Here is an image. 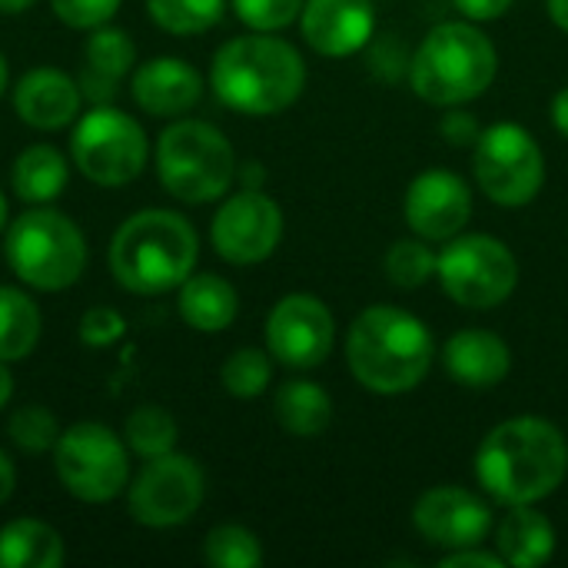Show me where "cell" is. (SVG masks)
Here are the masks:
<instances>
[{"label": "cell", "mask_w": 568, "mask_h": 568, "mask_svg": "<svg viewBox=\"0 0 568 568\" xmlns=\"http://www.w3.org/2000/svg\"><path fill=\"white\" fill-rule=\"evenodd\" d=\"M568 476V443L549 419L499 423L476 453V479L499 506H536Z\"/></svg>", "instance_id": "6da1fadb"}, {"label": "cell", "mask_w": 568, "mask_h": 568, "mask_svg": "<svg viewBox=\"0 0 568 568\" xmlns=\"http://www.w3.org/2000/svg\"><path fill=\"white\" fill-rule=\"evenodd\" d=\"M210 87L236 113L273 116L293 106L306 87V63L300 50L280 37L253 30L226 40L210 67Z\"/></svg>", "instance_id": "7a4b0ae2"}, {"label": "cell", "mask_w": 568, "mask_h": 568, "mask_svg": "<svg viewBox=\"0 0 568 568\" xmlns=\"http://www.w3.org/2000/svg\"><path fill=\"white\" fill-rule=\"evenodd\" d=\"M433 336L426 323L396 306L363 310L346 336V363L356 383L379 396L416 389L433 369Z\"/></svg>", "instance_id": "3957f363"}, {"label": "cell", "mask_w": 568, "mask_h": 568, "mask_svg": "<svg viewBox=\"0 0 568 568\" xmlns=\"http://www.w3.org/2000/svg\"><path fill=\"white\" fill-rule=\"evenodd\" d=\"M200 240L193 223L173 210H140L120 223L110 240V273L136 296L180 290L193 273Z\"/></svg>", "instance_id": "277c9868"}, {"label": "cell", "mask_w": 568, "mask_h": 568, "mask_svg": "<svg viewBox=\"0 0 568 568\" xmlns=\"http://www.w3.org/2000/svg\"><path fill=\"white\" fill-rule=\"evenodd\" d=\"M496 47L493 40L463 20L439 23L419 43L409 80L413 90L433 106H463L483 97L496 80Z\"/></svg>", "instance_id": "5b68a950"}, {"label": "cell", "mask_w": 568, "mask_h": 568, "mask_svg": "<svg viewBox=\"0 0 568 568\" xmlns=\"http://www.w3.org/2000/svg\"><path fill=\"white\" fill-rule=\"evenodd\" d=\"M3 253L13 276L40 293L70 290L87 270V240L80 226L50 203L30 206L7 223Z\"/></svg>", "instance_id": "8992f818"}, {"label": "cell", "mask_w": 568, "mask_h": 568, "mask_svg": "<svg viewBox=\"0 0 568 568\" xmlns=\"http://www.w3.org/2000/svg\"><path fill=\"white\" fill-rule=\"evenodd\" d=\"M156 173L180 203L223 200L236 180V153L223 130L203 120H176L156 140Z\"/></svg>", "instance_id": "52a82bcc"}, {"label": "cell", "mask_w": 568, "mask_h": 568, "mask_svg": "<svg viewBox=\"0 0 568 568\" xmlns=\"http://www.w3.org/2000/svg\"><path fill=\"white\" fill-rule=\"evenodd\" d=\"M70 156L90 183L126 186L146 170L150 140L130 113L93 103L70 133Z\"/></svg>", "instance_id": "ba28073f"}, {"label": "cell", "mask_w": 568, "mask_h": 568, "mask_svg": "<svg viewBox=\"0 0 568 568\" xmlns=\"http://www.w3.org/2000/svg\"><path fill=\"white\" fill-rule=\"evenodd\" d=\"M126 439L103 423H73L53 446V469L63 489L90 506L113 503L130 483Z\"/></svg>", "instance_id": "9c48e42d"}, {"label": "cell", "mask_w": 568, "mask_h": 568, "mask_svg": "<svg viewBox=\"0 0 568 568\" xmlns=\"http://www.w3.org/2000/svg\"><path fill=\"white\" fill-rule=\"evenodd\" d=\"M446 296L466 310L503 306L519 286V260L489 233H459L436 260Z\"/></svg>", "instance_id": "30bf717a"}, {"label": "cell", "mask_w": 568, "mask_h": 568, "mask_svg": "<svg viewBox=\"0 0 568 568\" xmlns=\"http://www.w3.org/2000/svg\"><path fill=\"white\" fill-rule=\"evenodd\" d=\"M476 180L499 206H526L546 183V156L519 123H493L476 140Z\"/></svg>", "instance_id": "8fae6325"}, {"label": "cell", "mask_w": 568, "mask_h": 568, "mask_svg": "<svg viewBox=\"0 0 568 568\" xmlns=\"http://www.w3.org/2000/svg\"><path fill=\"white\" fill-rule=\"evenodd\" d=\"M206 496V476L193 456L166 453L146 459L140 476L130 483V516L146 529H173L196 516Z\"/></svg>", "instance_id": "7c38bea8"}, {"label": "cell", "mask_w": 568, "mask_h": 568, "mask_svg": "<svg viewBox=\"0 0 568 568\" xmlns=\"http://www.w3.org/2000/svg\"><path fill=\"white\" fill-rule=\"evenodd\" d=\"M213 250L233 266H256L270 260L283 240V210L263 190H240L226 196L210 226Z\"/></svg>", "instance_id": "4fadbf2b"}, {"label": "cell", "mask_w": 568, "mask_h": 568, "mask_svg": "<svg viewBox=\"0 0 568 568\" xmlns=\"http://www.w3.org/2000/svg\"><path fill=\"white\" fill-rule=\"evenodd\" d=\"M333 339V313L313 293H290L266 316V349L290 369H313L326 363Z\"/></svg>", "instance_id": "5bb4252c"}, {"label": "cell", "mask_w": 568, "mask_h": 568, "mask_svg": "<svg viewBox=\"0 0 568 568\" xmlns=\"http://www.w3.org/2000/svg\"><path fill=\"white\" fill-rule=\"evenodd\" d=\"M409 230L426 243H449L473 216V193L453 170H423L403 200Z\"/></svg>", "instance_id": "9a60e30c"}, {"label": "cell", "mask_w": 568, "mask_h": 568, "mask_svg": "<svg viewBox=\"0 0 568 568\" xmlns=\"http://www.w3.org/2000/svg\"><path fill=\"white\" fill-rule=\"evenodd\" d=\"M413 526L429 546L456 552V549L479 546L489 536L493 513L469 489L436 486V489L419 496V503L413 509Z\"/></svg>", "instance_id": "2e32d148"}, {"label": "cell", "mask_w": 568, "mask_h": 568, "mask_svg": "<svg viewBox=\"0 0 568 568\" xmlns=\"http://www.w3.org/2000/svg\"><path fill=\"white\" fill-rule=\"evenodd\" d=\"M300 27L316 53L353 57L376 30V7L373 0H306Z\"/></svg>", "instance_id": "e0dca14e"}, {"label": "cell", "mask_w": 568, "mask_h": 568, "mask_svg": "<svg viewBox=\"0 0 568 568\" xmlns=\"http://www.w3.org/2000/svg\"><path fill=\"white\" fill-rule=\"evenodd\" d=\"M80 80L57 67H33L13 83V110L33 130H63L80 116Z\"/></svg>", "instance_id": "ac0fdd59"}, {"label": "cell", "mask_w": 568, "mask_h": 568, "mask_svg": "<svg viewBox=\"0 0 568 568\" xmlns=\"http://www.w3.org/2000/svg\"><path fill=\"white\" fill-rule=\"evenodd\" d=\"M130 93L150 116H183L203 97V77L180 57H153L133 70Z\"/></svg>", "instance_id": "d6986e66"}, {"label": "cell", "mask_w": 568, "mask_h": 568, "mask_svg": "<svg viewBox=\"0 0 568 568\" xmlns=\"http://www.w3.org/2000/svg\"><path fill=\"white\" fill-rule=\"evenodd\" d=\"M446 373L469 389H493L513 369L509 343L489 329H463L443 349Z\"/></svg>", "instance_id": "ffe728a7"}, {"label": "cell", "mask_w": 568, "mask_h": 568, "mask_svg": "<svg viewBox=\"0 0 568 568\" xmlns=\"http://www.w3.org/2000/svg\"><path fill=\"white\" fill-rule=\"evenodd\" d=\"M87 67L80 73V93L90 103H110L120 90V80L133 70L136 47L120 27H97L87 37Z\"/></svg>", "instance_id": "44dd1931"}, {"label": "cell", "mask_w": 568, "mask_h": 568, "mask_svg": "<svg viewBox=\"0 0 568 568\" xmlns=\"http://www.w3.org/2000/svg\"><path fill=\"white\" fill-rule=\"evenodd\" d=\"M176 310L190 329L223 333L240 313V296H236L233 283L216 273H190L180 283Z\"/></svg>", "instance_id": "7402d4cb"}, {"label": "cell", "mask_w": 568, "mask_h": 568, "mask_svg": "<svg viewBox=\"0 0 568 568\" xmlns=\"http://www.w3.org/2000/svg\"><path fill=\"white\" fill-rule=\"evenodd\" d=\"M496 549L506 566L539 568L556 552V529L539 509L513 506L509 516L496 529Z\"/></svg>", "instance_id": "603a6c76"}, {"label": "cell", "mask_w": 568, "mask_h": 568, "mask_svg": "<svg viewBox=\"0 0 568 568\" xmlns=\"http://www.w3.org/2000/svg\"><path fill=\"white\" fill-rule=\"evenodd\" d=\"M67 180H70V166H67L63 153L50 143H33V146L20 150L13 160V170H10L13 193L30 206L53 203L67 190Z\"/></svg>", "instance_id": "cb8c5ba5"}, {"label": "cell", "mask_w": 568, "mask_h": 568, "mask_svg": "<svg viewBox=\"0 0 568 568\" xmlns=\"http://www.w3.org/2000/svg\"><path fill=\"white\" fill-rule=\"evenodd\" d=\"M273 416L290 436L313 439L326 433V426L333 423V399L323 386L310 379H290L276 389Z\"/></svg>", "instance_id": "d4e9b609"}, {"label": "cell", "mask_w": 568, "mask_h": 568, "mask_svg": "<svg viewBox=\"0 0 568 568\" xmlns=\"http://www.w3.org/2000/svg\"><path fill=\"white\" fill-rule=\"evenodd\" d=\"M63 539L40 519H13L0 529V568H60Z\"/></svg>", "instance_id": "484cf974"}, {"label": "cell", "mask_w": 568, "mask_h": 568, "mask_svg": "<svg viewBox=\"0 0 568 568\" xmlns=\"http://www.w3.org/2000/svg\"><path fill=\"white\" fill-rule=\"evenodd\" d=\"M40 326L43 320L37 303L17 286H0V359H27L40 343Z\"/></svg>", "instance_id": "4316f807"}, {"label": "cell", "mask_w": 568, "mask_h": 568, "mask_svg": "<svg viewBox=\"0 0 568 568\" xmlns=\"http://www.w3.org/2000/svg\"><path fill=\"white\" fill-rule=\"evenodd\" d=\"M176 436H180L176 419L163 406H150V403L136 406L123 423V439L140 459H156L173 453Z\"/></svg>", "instance_id": "83f0119b"}, {"label": "cell", "mask_w": 568, "mask_h": 568, "mask_svg": "<svg viewBox=\"0 0 568 568\" xmlns=\"http://www.w3.org/2000/svg\"><path fill=\"white\" fill-rule=\"evenodd\" d=\"M226 0H146L150 20L176 37L206 33L223 20Z\"/></svg>", "instance_id": "f1b7e54d"}, {"label": "cell", "mask_w": 568, "mask_h": 568, "mask_svg": "<svg viewBox=\"0 0 568 568\" xmlns=\"http://www.w3.org/2000/svg\"><path fill=\"white\" fill-rule=\"evenodd\" d=\"M270 379H273L270 349L263 353V349L243 346V349H236V353L223 363V369H220L223 389H226L230 396H236V399H256V396H263L266 386H270Z\"/></svg>", "instance_id": "f546056e"}, {"label": "cell", "mask_w": 568, "mask_h": 568, "mask_svg": "<svg viewBox=\"0 0 568 568\" xmlns=\"http://www.w3.org/2000/svg\"><path fill=\"white\" fill-rule=\"evenodd\" d=\"M203 559L213 568H256L263 562V546L243 526H216L203 539Z\"/></svg>", "instance_id": "4dcf8cb0"}, {"label": "cell", "mask_w": 568, "mask_h": 568, "mask_svg": "<svg viewBox=\"0 0 568 568\" xmlns=\"http://www.w3.org/2000/svg\"><path fill=\"white\" fill-rule=\"evenodd\" d=\"M436 253L429 250L426 240H399L389 246L383 270L399 290H419L436 276Z\"/></svg>", "instance_id": "1f68e13d"}, {"label": "cell", "mask_w": 568, "mask_h": 568, "mask_svg": "<svg viewBox=\"0 0 568 568\" xmlns=\"http://www.w3.org/2000/svg\"><path fill=\"white\" fill-rule=\"evenodd\" d=\"M7 433H10V443L23 453H50L60 439V426H57V416L43 406H20L10 423H7Z\"/></svg>", "instance_id": "d6a6232c"}, {"label": "cell", "mask_w": 568, "mask_h": 568, "mask_svg": "<svg viewBox=\"0 0 568 568\" xmlns=\"http://www.w3.org/2000/svg\"><path fill=\"white\" fill-rule=\"evenodd\" d=\"M303 3L306 0H233V10L250 30L276 33L290 27L293 20H300Z\"/></svg>", "instance_id": "836d02e7"}, {"label": "cell", "mask_w": 568, "mask_h": 568, "mask_svg": "<svg viewBox=\"0 0 568 568\" xmlns=\"http://www.w3.org/2000/svg\"><path fill=\"white\" fill-rule=\"evenodd\" d=\"M123 0H50L53 13L73 30H97L113 20Z\"/></svg>", "instance_id": "e575fe53"}, {"label": "cell", "mask_w": 568, "mask_h": 568, "mask_svg": "<svg viewBox=\"0 0 568 568\" xmlns=\"http://www.w3.org/2000/svg\"><path fill=\"white\" fill-rule=\"evenodd\" d=\"M80 339L93 349H103V346H113L116 339H123L126 333V320L120 316V310L113 306H90L83 316H80V326H77Z\"/></svg>", "instance_id": "d590c367"}, {"label": "cell", "mask_w": 568, "mask_h": 568, "mask_svg": "<svg viewBox=\"0 0 568 568\" xmlns=\"http://www.w3.org/2000/svg\"><path fill=\"white\" fill-rule=\"evenodd\" d=\"M443 136L453 143V146H469V143H476L479 140V123H476V116H469V113H449L446 120H443Z\"/></svg>", "instance_id": "8d00e7d4"}, {"label": "cell", "mask_w": 568, "mask_h": 568, "mask_svg": "<svg viewBox=\"0 0 568 568\" xmlns=\"http://www.w3.org/2000/svg\"><path fill=\"white\" fill-rule=\"evenodd\" d=\"M443 568H506L503 556H493V552H483L479 546H469V549H456L449 552L443 562Z\"/></svg>", "instance_id": "74e56055"}, {"label": "cell", "mask_w": 568, "mask_h": 568, "mask_svg": "<svg viewBox=\"0 0 568 568\" xmlns=\"http://www.w3.org/2000/svg\"><path fill=\"white\" fill-rule=\"evenodd\" d=\"M456 7L469 20H499L513 7V0H456Z\"/></svg>", "instance_id": "f35d334b"}, {"label": "cell", "mask_w": 568, "mask_h": 568, "mask_svg": "<svg viewBox=\"0 0 568 568\" xmlns=\"http://www.w3.org/2000/svg\"><path fill=\"white\" fill-rule=\"evenodd\" d=\"M17 489V469H13V459L0 449V506L13 496Z\"/></svg>", "instance_id": "ab89813d"}, {"label": "cell", "mask_w": 568, "mask_h": 568, "mask_svg": "<svg viewBox=\"0 0 568 568\" xmlns=\"http://www.w3.org/2000/svg\"><path fill=\"white\" fill-rule=\"evenodd\" d=\"M552 123H556V130L568 140V87H562L556 93V100H552Z\"/></svg>", "instance_id": "60d3db41"}, {"label": "cell", "mask_w": 568, "mask_h": 568, "mask_svg": "<svg viewBox=\"0 0 568 568\" xmlns=\"http://www.w3.org/2000/svg\"><path fill=\"white\" fill-rule=\"evenodd\" d=\"M10 396H13V376H10L7 363L0 359V409H7Z\"/></svg>", "instance_id": "b9f144b4"}, {"label": "cell", "mask_w": 568, "mask_h": 568, "mask_svg": "<svg viewBox=\"0 0 568 568\" xmlns=\"http://www.w3.org/2000/svg\"><path fill=\"white\" fill-rule=\"evenodd\" d=\"M549 17L559 30L568 33V0H549Z\"/></svg>", "instance_id": "7bdbcfd3"}, {"label": "cell", "mask_w": 568, "mask_h": 568, "mask_svg": "<svg viewBox=\"0 0 568 568\" xmlns=\"http://www.w3.org/2000/svg\"><path fill=\"white\" fill-rule=\"evenodd\" d=\"M30 7H33V0H0V13L3 17H17V13H23Z\"/></svg>", "instance_id": "ee69618b"}, {"label": "cell", "mask_w": 568, "mask_h": 568, "mask_svg": "<svg viewBox=\"0 0 568 568\" xmlns=\"http://www.w3.org/2000/svg\"><path fill=\"white\" fill-rule=\"evenodd\" d=\"M7 80H10V73H7V60H3V53H0V97H3V90H7Z\"/></svg>", "instance_id": "f6af8a7d"}, {"label": "cell", "mask_w": 568, "mask_h": 568, "mask_svg": "<svg viewBox=\"0 0 568 568\" xmlns=\"http://www.w3.org/2000/svg\"><path fill=\"white\" fill-rule=\"evenodd\" d=\"M7 226V196L0 193V230Z\"/></svg>", "instance_id": "bcb514c9"}]
</instances>
